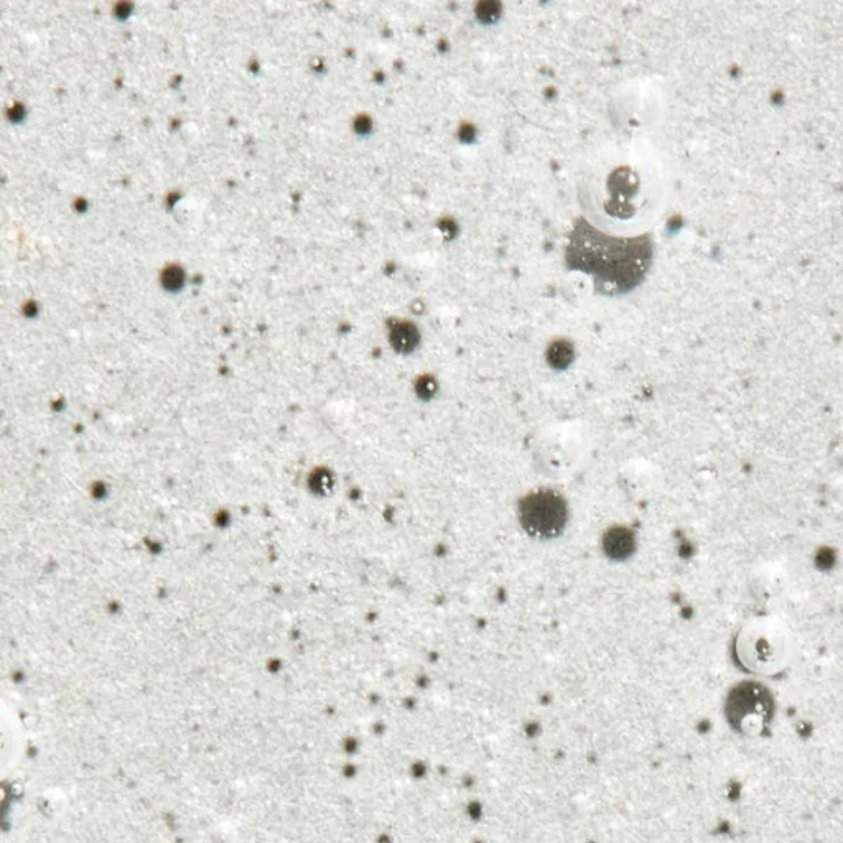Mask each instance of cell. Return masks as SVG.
Returning a JSON list of instances; mask_svg holds the SVG:
<instances>
[{"label":"cell","mask_w":843,"mask_h":843,"mask_svg":"<svg viewBox=\"0 0 843 843\" xmlns=\"http://www.w3.org/2000/svg\"><path fill=\"white\" fill-rule=\"evenodd\" d=\"M728 717L733 727L743 735H763L771 720V702L763 690H741L735 699H732Z\"/></svg>","instance_id":"cell-3"},{"label":"cell","mask_w":843,"mask_h":843,"mask_svg":"<svg viewBox=\"0 0 843 843\" xmlns=\"http://www.w3.org/2000/svg\"><path fill=\"white\" fill-rule=\"evenodd\" d=\"M741 661L751 671L760 674L778 672L786 662L788 648L786 639L778 633V629L768 626L751 631L741 643Z\"/></svg>","instance_id":"cell-2"},{"label":"cell","mask_w":843,"mask_h":843,"mask_svg":"<svg viewBox=\"0 0 843 843\" xmlns=\"http://www.w3.org/2000/svg\"><path fill=\"white\" fill-rule=\"evenodd\" d=\"M519 519L524 531L539 539H552L567 524V504L552 491H539L522 499Z\"/></svg>","instance_id":"cell-1"},{"label":"cell","mask_w":843,"mask_h":843,"mask_svg":"<svg viewBox=\"0 0 843 843\" xmlns=\"http://www.w3.org/2000/svg\"><path fill=\"white\" fill-rule=\"evenodd\" d=\"M603 549L613 560H625L633 554L634 537L625 527H616L603 539Z\"/></svg>","instance_id":"cell-4"}]
</instances>
